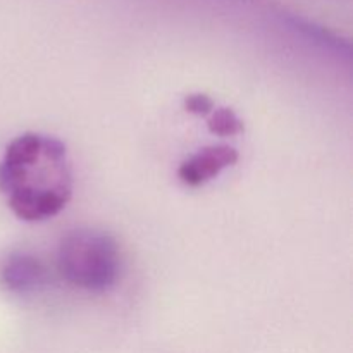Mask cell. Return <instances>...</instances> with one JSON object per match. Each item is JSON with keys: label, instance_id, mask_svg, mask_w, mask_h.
<instances>
[{"label": "cell", "instance_id": "7a4b0ae2", "mask_svg": "<svg viewBox=\"0 0 353 353\" xmlns=\"http://www.w3.org/2000/svg\"><path fill=\"white\" fill-rule=\"evenodd\" d=\"M119 248L112 236L93 230H76L61 240L57 268L72 286L88 292L112 288L119 276Z\"/></svg>", "mask_w": 353, "mask_h": 353}, {"label": "cell", "instance_id": "5b68a950", "mask_svg": "<svg viewBox=\"0 0 353 353\" xmlns=\"http://www.w3.org/2000/svg\"><path fill=\"white\" fill-rule=\"evenodd\" d=\"M207 126H209L210 133L219 134V137H233V134L243 131V124L238 119L236 114L231 109H226V107L216 110L214 116L209 119V123H207Z\"/></svg>", "mask_w": 353, "mask_h": 353}, {"label": "cell", "instance_id": "3957f363", "mask_svg": "<svg viewBox=\"0 0 353 353\" xmlns=\"http://www.w3.org/2000/svg\"><path fill=\"white\" fill-rule=\"evenodd\" d=\"M238 152L230 145H214L207 147L190 157L178 169V176L185 185L200 186L216 178L223 169L233 165L238 161Z\"/></svg>", "mask_w": 353, "mask_h": 353}, {"label": "cell", "instance_id": "6da1fadb", "mask_svg": "<svg viewBox=\"0 0 353 353\" xmlns=\"http://www.w3.org/2000/svg\"><path fill=\"white\" fill-rule=\"evenodd\" d=\"M0 192L19 219L34 223L57 216L72 195L64 143L38 133L10 141L0 162Z\"/></svg>", "mask_w": 353, "mask_h": 353}, {"label": "cell", "instance_id": "277c9868", "mask_svg": "<svg viewBox=\"0 0 353 353\" xmlns=\"http://www.w3.org/2000/svg\"><path fill=\"white\" fill-rule=\"evenodd\" d=\"M2 283L10 292L26 293L45 281V269L40 261L30 255H14L2 269Z\"/></svg>", "mask_w": 353, "mask_h": 353}, {"label": "cell", "instance_id": "8992f818", "mask_svg": "<svg viewBox=\"0 0 353 353\" xmlns=\"http://www.w3.org/2000/svg\"><path fill=\"white\" fill-rule=\"evenodd\" d=\"M185 109L188 112L196 114V116H207V114L212 112L214 102L210 97L203 95V93H195V95L186 97Z\"/></svg>", "mask_w": 353, "mask_h": 353}]
</instances>
